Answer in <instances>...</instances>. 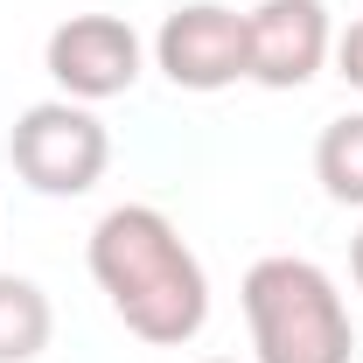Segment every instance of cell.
I'll use <instances>...</instances> for the list:
<instances>
[{
  "label": "cell",
  "instance_id": "obj_1",
  "mask_svg": "<svg viewBox=\"0 0 363 363\" xmlns=\"http://www.w3.org/2000/svg\"><path fill=\"white\" fill-rule=\"evenodd\" d=\"M91 279L112 301V315L154 350H175L210 321L203 259L147 203H119V210L98 217V230H91Z\"/></svg>",
  "mask_w": 363,
  "mask_h": 363
},
{
  "label": "cell",
  "instance_id": "obj_2",
  "mask_svg": "<svg viewBox=\"0 0 363 363\" xmlns=\"http://www.w3.org/2000/svg\"><path fill=\"white\" fill-rule=\"evenodd\" d=\"M238 301H245V321H252L259 363H350V350H357L350 308H342L335 279L315 259H294V252L259 259L245 272Z\"/></svg>",
  "mask_w": 363,
  "mask_h": 363
},
{
  "label": "cell",
  "instance_id": "obj_3",
  "mask_svg": "<svg viewBox=\"0 0 363 363\" xmlns=\"http://www.w3.org/2000/svg\"><path fill=\"white\" fill-rule=\"evenodd\" d=\"M7 161L35 196H84L91 182L105 175V161H112V133L77 98H43V105H28L14 119Z\"/></svg>",
  "mask_w": 363,
  "mask_h": 363
},
{
  "label": "cell",
  "instance_id": "obj_4",
  "mask_svg": "<svg viewBox=\"0 0 363 363\" xmlns=\"http://www.w3.org/2000/svg\"><path fill=\"white\" fill-rule=\"evenodd\" d=\"M43 70L56 77V91L77 98V105L119 98V91H133V77H140V35H133V21H119V14H70V21L49 28Z\"/></svg>",
  "mask_w": 363,
  "mask_h": 363
},
{
  "label": "cell",
  "instance_id": "obj_5",
  "mask_svg": "<svg viewBox=\"0 0 363 363\" xmlns=\"http://www.w3.org/2000/svg\"><path fill=\"white\" fill-rule=\"evenodd\" d=\"M328 7L321 0H259L245 14V77L266 91H301L328 63Z\"/></svg>",
  "mask_w": 363,
  "mask_h": 363
},
{
  "label": "cell",
  "instance_id": "obj_6",
  "mask_svg": "<svg viewBox=\"0 0 363 363\" xmlns=\"http://www.w3.org/2000/svg\"><path fill=\"white\" fill-rule=\"evenodd\" d=\"M154 63L168 70L175 91H224L245 77V14H230L217 0H189L161 21Z\"/></svg>",
  "mask_w": 363,
  "mask_h": 363
},
{
  "label": "cell",
  "instance_id": "obj_7",
  "mask_svg": "<svg viewBox=\"0 0 363 363\" xmlns=\"http://www.w3.org/2000/svg\"><path fill=\"white\" fill-rule=\"evenodd\" d=\"M49 294L35 279H21V272H0V363H28L49 350Z\"/></svg>",
  "mask_w": 363,
  "mask_h": 363
},
{
  "label": "cell",
  "instance_id": "obj_8",
  "mask_svg": "<svg viewBox=\"0 0 363 363\" xmlns=\"http://www.w3.org/2000/svg\"><path fill=\"white\" fill-rule=\"evenodd\" d=\"M315 175L335 203H363V112L328 119L315 140Z\"/></svg>",
  "mask_w": 363,
  "mask_h": 363
},
{
  "label": "cell",
  "instance_id": "obj_9",
  "mask_svg": "<svg viewBox=\"0 0 363 363\" xmlns=\"http://www.w3.org/2000/svg\"><path fill=\"white\" fill-rule=\"evenodd\" d=\"M335 70L363 91V21H350V28H342V43H335Z\"/></svg>",
  "mask_w": 363,
  "mask_h": 363
},
{
  "label": "cell",
  "instance_id": "obj_10",
  "mask_svg": "<svg viewBox=\"0 0 363 363\" xmlns=\"http://www.w3.org/2000/svg\"><path fill=\"white\" fill-rule=\"evenodd\" d=\"M350 272H357V286H363V230H357V245H350Z\"/></svg>",
  "mask_w": 363,
  "mask_h": 363
},
{
  "label": "cell",
  "instance_id": "obj_11",
  "mask_svg": "<svg viewBox=\"0 0 363 363\" xmlns=\"http://www.w3.org/2000/svg\"><path fill=\"white\" fill-rule=\"evenodd\" d=\"M203 363H238V357H203Z\"/></svg>",
  "mask_w": 363,
  "mask_h": 363
}]
</instances>
